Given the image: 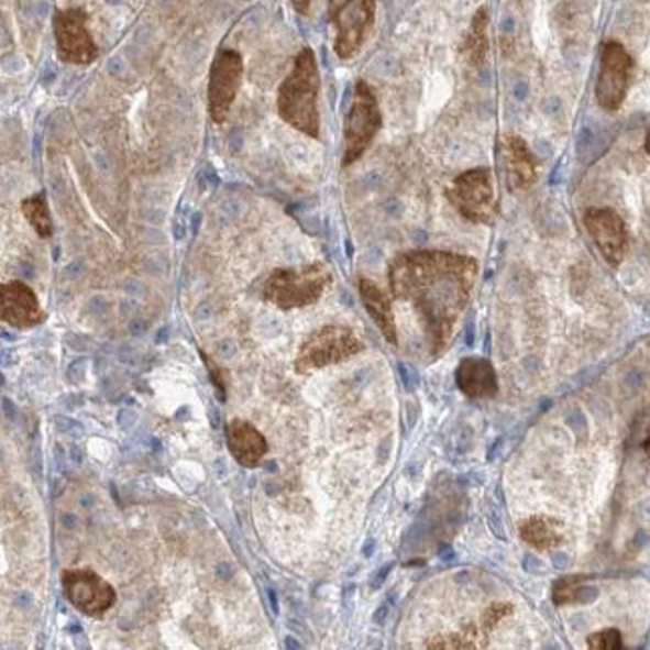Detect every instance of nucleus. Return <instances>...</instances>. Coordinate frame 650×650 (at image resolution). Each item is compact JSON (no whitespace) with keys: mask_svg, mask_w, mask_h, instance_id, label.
Here are the masks:
<instances>
[{"mask_svg":"<svg viewBox=\"0 0 650 650\" xmlns=\"http://www.w3.org/2000/svg\"><path fill=\"white\" fill-rule=\"evenodd\" d=\"M478 265L471 256L444 251H412L388 268L390 290L419 312L432 353L441 354L473 293Z\"/></svg>","mask_w":650,"mask_h":650,"instance_id":"f257e3e1","label":"nucleus"},{"mask_svg":"<svg viewBox=\"0 0 650 650\" xmlns=\"http://www.w3.org/2000/svg\"><path fill=\"white\" fill-rule=\"evenodd\" d=\"M319 92L317 56L310 48H302L278 89L276 107L288 126L310 139L320 136Z\"/></svg>","mask_w":650,"mask_h":650,"instance_id":"f03ea898","label":"nucleus"},{"mask_svg":"<svg viewBox=\"0 0 650 650\" xmlns=\"http://www.w3.org/2000/svg\"><path fill=\"white\" fill-rule=\"evenodd\" d=\"M331 273L322 263L298 268H276L266 276L263 298L278 309H302L315 305L331 285Z\"/></svg>","mask_w":650,"mask_h":650,"instance_id":"7ed1b4c3","label":"nucleus"},{"mask_svg":"<svg viewBox=\"0 0 650 650\" xmlns=\"http://www.w3.org/2000/svg\"><path fill=\"white\" fill-rule=\"evenodd\" d=\"M383 126V112L378 107L375 90L368 82L359 80L354 85L353 100L344 121V151H342V166H351L368 151L376 134Z\"/></svg>","mask_w":650,"mask_h":650,"instance_id":"20e7f679","label":"nucleus"},{"mask_svg":"<svg viewBox=\"0 0 650 650\" xmlns=\"http://www.w3.org/2000/svg\"><path fill=\"white\" fill-rule=\"evenodd\" d=\"M375 0H329V23L334 29V53L342 60L363 48L375 26Z\"/></svg>","mask_w":650,"mask_h":650,"instance_id":"39448f33","label":"nucleus"},{"mask_svg":"<svg viewBox=\"0 0 650 650\" xmlns=\"http://www.w3.org/2000/svg\"><path fill=\"white\" fill-rule=\"evenodd\" d=\"M363 349L364 344L354 331L339 324H329L312 332L309 339L300 344L295 366L298 373H310L317 368L342 363L361 353Z\"/></svg>","mask_w":650,"mask_h":650,"instance_id":"423d86ee","label":"nucleus"},{"mask_svg":"<svg viewBox=\"0 0 650 650\" xmlns=\"http://www.w3.org/2000/svg\"><path fill=\"white\" fill-rule=\"evenodd\" d=\"M447 197L466 221L476 224H493L495 221V177L491 168H471L459 175L447 188Z\"/></svg>","mask_w":650,"mask_h":650,"instance_id":"0eeeda50","label":"nucleus"},{"mask_svg":"<svg viewBox=\"0 0 650 650\" xmlns=\"http://www.w3.org/2000/svg\"><path fill=\"white\" fill-rule=\"evenodd\" d=\"M56 55L67 65H90L99 58V46L89 31V12L82 7L60 9L53 19Z\"/></svg>","mask_w":650,"mask_h":650,"instance_id":"6e6552de","label":"nucleus"},{"mask_svg":"<svg viewBox=\"0 0 650 650\" xmlns=\"http://www.w3.org/2000/svg\"><path fill=\"white\" fill-rule=\"evenodd\" d=\"M244 63L239 51L222 48L210 65L209 114L217 124L229 119L232 104L243 85Z\"/></svg>","mask_w":650,"mask_h":650,"instance_id":"1a4fd4ad","label":"nucleus"},{"mask_svg":"<svg viewBox=\"0 0 650 650\" xmlns=\"http://www.w3.org/2000/svg\"><path fill=\"white\" fill-rule=\"evenodd\" d=\"M632 58L627 48L608 41L601 53V70L596 78V100L605 111H618L627 99L628 85L632 77Z\"/></svg>","mask_w":650,"mask_h":650,"instance_id":"9d476101","label":"nucleus"},{"mask_svg":"<svg viewBox=\"0 0 650 650\" xmlns=\"http://www.w3.org/2000/svg\"><path fill=\"white\" fill-rule=\"evenodd\" d=\"M63 591L68 603L89 617H102L117 603V593L111 584L90 569L65 571Z\"/></svg>","mask_w":650,"mask_h":650,"instance_id":"9b49d317","label":"nucleus"},{"mask_svg":"<svg viewBox=\"0 0 650 650\" xmlns=\"http://www.w3.org/2000/svg\"><path fill=\"white\" fill-rule=\"evenodd\" d=\"M584 224L606 263L620 265L628 249L627 224L620 219V214L613 209L586 210Z\"/></svg>","mask_w":650,"mask_h":650,"instance_id":"f8f14e48","label":"nucleus"},{"mask_svg":"<svg viewBox=\"0 0 650 650\" xmlns=\"http://www.w3.org/2000/svg\"><path fill=\"white\" fill-rule=\"evenodd\" d=\"M0 317L4 324H11L12 329L26 331L38 327L45 320V310L41 307L33 288L21 280L4 283L0 288Z\"/></svg>","mask_w":650,"mask_h":650,"instance_id":"ddd939ff","label":"nucleus"},{"mask_svg":"<svg viewBox=\"0 0 650 650\" xmlns=\"http://www.w3.org/2000/svg\"><path fill=\"white\" fill-rule=\"evenodd\" d=\"M227 442L234 461L246 469H253L261 463L268 451L263 432H258V429L246 420L232 419L227 425Z\"/></svg>","mask_w":650,"mask_h":650,"instance_id":"4468645a","label":"nucleus"},{"mask_svg":"<svg viewBox=\"0 0 650 650\" xmlns=\"http://www.w3.org/2000/svg\"><path fill=\"white\" fill-rule=\"evenodd\" d=\"M505 166H507L508 187L513 190H527L537 183L539 163L532 155L529 144L520 136H508L505 141Z\"/></svg>","mask_w":650,"mask_h":650,"instance_id":"2eb2a0df","label":"nucleus"},{"mask_svg":"<svg viewBox=\"0 0 650 650\" xmlns=\"http://www.w3.org/2000/svg\"><path fill=\"white\" fill-rule=\"evenodd\" d=\"M456 385L466 397H493L496 393L495 368L485 359H464L456 368Z\"/></svg>","mask_w":650,"mask_h":650,"instance_id":"dca6fc26","label":"nucleus"},{"mask_svg":"<svg viewBox=\"0 0 650 650\" xmlns=\"http://www.w3.org/2000/svg\"><path fill=\"white\" fill-rule=\"evenodd\" d=\"M359 293L363 298L364 309L368 310L371 319L375 320L376 327L385 334L386 341L397 344V322H395V312L388 297L368 278L359 280Z\"/></svg>","mask_w":650,"mask_h":650,"instance_id":"f3484780","label":"nucleus"},{"mask_svg":"<svg viewBox=\"0 0 650 650\" xmlns=\"http://www.w3.org/2000/svg\"><path fill=\"white\" fill-rule=\"evenodd\" d=\"M488 12L486 9H478L474 12L473 21L469 31L464 34L461 55L471 67H483L486 55H488Z\"/></svg>","mask_w":650,"mask_h":650,"instance_id":"a211bd4d","label":"nucleus"},{"mask_svg":"<svg viewBox=\"0 0 650 650\" xmlns=\"http://www.w3.org/2000/svg\"><path fill=\"white\" fill-rule=\"evenodd\" d=\"M522 539L537 549H551L562 539L561 525L549 517H532L520 525Z\"/></svg>","mask_w":650,"mask_h":650,"instance_id":"6ab92c4d","label":"nucleus"},{"mask_svg":"<svg viewBox=\"0 0 650 650\" xmlns=\"http://www.w3.org/2000/svg\"><path fill=\"white\" fill-rule=\"evenodd\" d=\"M23 214L26 221L31 222L36 234L41 239H48L53 234V217L48 210L45 192H36L33 197L23 200Z\"/></svg>","mask_w":650,"mask_h":650,"instance_id":"aec40b11","label":"nucleus"},{"mask_svg":"<svg viewBox=\"0 0 650 650\" xmlns=\"http://www.w3.org/2000/svg\"><path fill=\"white\" fill-rule=\"evenodd\" d=\"M581 583H583L581 576H576V579H564L561 583H557V586H554V603L557 605L581 603L584 593H586V588Z\"/></svg>","mask_w":650,"mask_h":650,"instance_id":"412c9836","label":"nucleus"},{"mask_svg":"<svg viewBox=\"0 0 650 650\" xmlns=\"http://www.w3.org/2000/svg\"><path fill=\"white\" fill-rule=\"evenodd\" d=\"M588 647L596 650H617L623 649V637L615 628L601 630L588 637Z\"/></svg>","mask_w":650,"mask_h":650,"instance_id":"4be33fe9","label":"nucleus"},{"mask_svg":"<svg viewBox=\"0 0 650 650\" xmlns=\"http://www.w3.org/2000/svg\"><path fill=\"white\" fill-rule=\"evenodd\" d=\"M200 359H202L205 364H207V368H209L210 381H212V385L217 386L219 398H221L222 403H224V400H227V385H229V376H227V373L222 371L219 364L214 363V361L210 359L209 354L202 353V351H200Z\"/></svg>","mask_w":650,"mask_h":650,"instance_id":"5701e85b","label":"nucleus"},{"mask_svg":"<svg viewBox=\"0 0 650 650\" xmlns=\"http://www.w3.org/2000/svg\"><path fill=\"white\" fill-rule=\"evenodd\" d=\"M390 569H393V564H386L385 569H381V571L375 574V579H373L371 586H373V588H378L381 584L385 583L386 574L390 573Z\"/></svg>","mask_w":650,"mask_h":650,"instance_id":"b1692460","label":"nucleus"},{"mask_svg":"<svg viewBox=\"0 0 650 650\" xmlns=\"http://www.w3.org/2000/svg\"><path fill=\"white\" fill-rule=\"evenodd\" d=\"M290 2H293V7H295L298 14H309L310 0H290Z\"/></svg>","mask_w":650,"mask_h":650,"instance_id":"393cba45","label":"nucleus"},{"mask_svg":"<svg viewBox=\"0 0 650 650\" xmlns=\"http://www.w3.org/2000/svg\"><path fill=\"white\" fill-rule=\"evenodd\" d=\"M2 405H4V415H7L9 419H14V407H12L11 398H2Z\"/></svg>","mask_w":650,"mask_h":650,"instance_id":"a878e982","label":"nucleus"},{"mask_svg":"<svg viewBox=\"0 0 650 650\" xmlns=\"http://www.w3.org/2000/svg\"><path fill=\"white\" fill-rule=\"evenodd\" d=\"M386 615H388V605L381 606V610H376L375 620L378 625L385 623Z\"/></svg>","mask_w":650,"mask_h":650,"instance_id":"bb28decb","label":"nucleus"},{"mask_svg":"<svg viewBox=\"0 0 650 650\" xmlns=\"http://www.w3.org/2000/svg\"><path fill=\"white\" fill-rule=\"evenodd\" d=\"M266 595H268V598H271V608H273V613L276 615V613H278V601H276L275 591L271 588Z\"/></svg>","mask_w":650,"mask_h":650,"instance_id":"cd10ccee","label":"nucleus"},{"mask_svg":"<svg viewBox=\"0 0 650 650\" xmlns=\"http://www.w3.org/2000/svg\"><path fill=\"white\" fill-rule=\"evenodd\" d=\"M210 420H212V427H214V429H217L219 422H221V415H217L214 408H210Z\"/></svg>","mask_w":650,"mask_h":650,"instance_id":"c85d7f7f","label":"nucleus"},{"mask_svg":"<svg viewBox=\"0 0 650 650\" xmlns=\"http://www.w3.org/2000/svg\"><path fill=\"white\" fill-rule=\"evenodd\" d=\"M373 549H375V540H368V542H366V549H364V554L371 557V554H373Z\"/></svg>","mask_w":650,"mask_h":650,"instance_id":"c756f323","label":"nucleus"},{"mask_svg":"<svg viewBox=\"0 0 650 650\" xmlns=\"http://www.w3.org/2000/svg\"><path fill=\"white\" fill-rule=\"evenodd\" d=\"M285 645H287L288 649H300V645H298V642H295V639H293V637H288L287 642H285Z\"/></svg>","mask_w":650,"mask_h":650,"instance_id":"7c9ffc66","label":"nucleus"},{"mask_svg":"<svg viewBox=\"0 0 650 650\" xmlns=\"http://www.w3.org/2000/svg\"><path fill=\"white\" fill-rule=\"evenodd\" d=\"M645 451H647V454H649V456H650V430H649V437H647V441H645Z\"/></svg>","mask_w":650,"mask_h":650,"instance_id":"2f4dec72","label":"nucleus"},{"mask_svg":"<svg viewBox=\"0 0 650 650\" xmlns=\"http://www.w3.org/2000/svg\"><path fill=\"white\" fill-rule=\"evenodd\" d=\"M645 148H647V153L650 155V133L647 134V141H645Z\"/></svg>","mask_w":650,"mask_h":650,"instance_id":"473e14b6","label":"nucleus"}]
</instances>
